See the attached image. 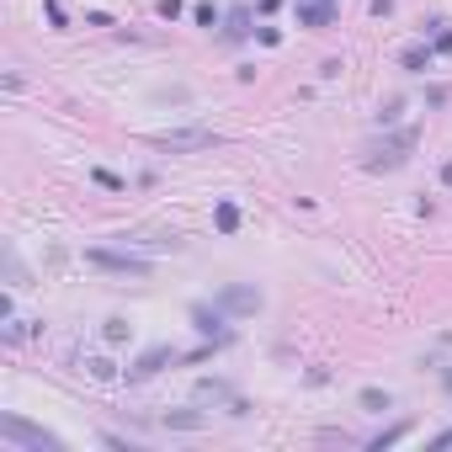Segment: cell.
Instances as JSON below:
<instances>
[{"label":"cell","instance_id":"obj_22","mask_svg":"<svg viewBox=\"0 0 452 452\" xmlns=\"http://www.w3.org/2000/svg\"><path fill=\"white\" fill-rule=\"evenodd\" d=\"M160 16H165V22H176V16H181V0H160Z\"/></svg>","mask_w":452,"mask_h":452},{"label":"cell","instance_id":"obj_23","mask_svg":"<svg viewBox=\"0 0 452 452\" xmlns=\"http://www.w3.org/2000/svg\"><path fill=\"white\" fill-rule=\"evenodd\" d=\"M437 54H452V27H441V32H437Z\"/></svg>","mask_w":452,"mask_h":452},{"label":"cell","instance_id":"obj_9","mask_svg":"<svg viewBox=\"0 0 452 452\" xmlns=\"http://www.w3.org/2000/svg\"><path fill=\"white\" fill-rule=\"evenodd\" d=\"M197 399H224V405L234 410V415H245V405H239V394L229 389V383H218V378H203V383H197Z\"/></svg>","mask_w":452,"mask_h":452},{"label":"cell","instance_id":"obj_25","mask_svg":"<svg viewBox=\"0 0 452 452\" xmlns=\"http://www.w3.org/2000/svg\"><path fill=\"white\" fill-rule=\"evenodd\" d=\"M441 181H447V187H452V160H447V165H441Z\"/></svg>","mask_w":452,"mask_h":452},{"label":"cell","instance_id":"obj_6","mask_svg":"<svg viewBox=\"0 0 452 452\" xmlns=\"http://www.w3.org/2000/svg\"><path fill=\"white\" fill-rule=\"evenodd\" d=\"M218 309L224 314H256L261 309V293H256V287H224V293H218Z\"/></svg>","mask_w":452,"mask_h":452},{"label":"cell","instance_id":"obj_18","mask_svg":"<svg viewBox=\"0 0 452 452\" xmlns=\"http://www.w3.org/2000/svg\"><path fill=\"white\" fill-rule=\"evenodd\" d=\"M101 335H107L112 346H123V341H128V320H107V325H101Z\"/></svg>","mask_w":452,"mask_h":452},{"label":"cell","instance_id":"obj_2","mask_svg":"<svg viewBox=\"0 0 452 452\" xmlns=\"http://www.w3.org/2000/svg\"><path fill=\"white\" fill-rule=\"evenodd\" d=\"M155 149H170V155H192V149H213L218 144V133L213 128H165V133H155Z\"/></svg>","mask_w":452,"mask_h":452},{"label":"cell","instance_id":"obj_16","mask_svg":"<svg viewBox=\"0 0 452 452\" xmlns=\"http://www.w3.org/2000/svg\"><path fill=\"white\" fill-rule=\"evenodd\" d=\"M85 368H91V378H96V383H112V378H118V368H112L107 357H91Z\"/></svg>","mask_w":452,"mask_h":452},{"label":"cell","instance_id":"obj_4","mask_svg":"<svg viewBox=\"0 0 452 452\" xmlns=\"http://www.w3.org/2000/svg\"><path fill=\"white\" fill-rule=\"evenodd\" d=\"M415 144H420V133H415V128L394 133L389 144H378V149H372V155H368V170H394V165H405V155H410V149H415Z\"/></svg>","mask_w":452,"mask_h":452},{"label":"cell","instance_id":"obj_11","mask_svg":"<svg viewBox=\"0 0 452 452\" xmlns=\"http://www.w3.org/2000/svg\"><path fill=\"white\" fill-rule=\"evenodd\" d=\"M213 229H218V234H234V229H239V208L234 203H218L213 208Z\"/></svg>","mask_w":452,"mask_h":452},{"label":"cell","instance_id":"obj_24","mask_svg":"<svg viewBox=\"0 0 452 452\" xmlns=\"http://www.w3.org/2000/svg\"><path fill=\"white\" fill-rule=\"evenodd\" d=\"M431 447H452V431H441V437H437V441H431Z\"/></svg>","mask_w":452,"mask_h":452},{"label":"cell","instance_id":"obj_21","mask_svg":"<svg viewBox=\"0 0 452 452\" xmlns=\"http://www.w3.org/2000/svg\"><path fill=\"white\" fill-rule=\"evenodd\" d=\"M43 6H48V22H54V27H70V16H64L59 0H43Z\"/></svg>","mask_w":452,"mask_h":452},{"label":"cell","instance_id":"obj_10","mask_svg":"<svg viewBox=\"0 0 452 452\" xmlns=\"http://www.w3.org/2000/svg\"><path fill=\"white\" fill-rule=\"evenodd\" d=\"M165 426H170V431H203V426H208V415H203V410H170Z\"/></svg>","mask_w":452,"mask_h":452},{"label":"cell","instance_id":"obj_14","mask_svg":"<svg viewBox=\"0 0 452 452\" xmlns=\"http://www.w3.org/2000/svg\"><path fill=\"white\" fill-rule=\"evenodd\" d=\"M394 405V399H389V394H383V389H362V410H372V415H383V410H389Z\"/></svg>","mask_w":452,"mask_h":452},{"label":"cell","instance_id":"obj_15","mask_svg":"<svg viewBox=\"0 0 452 452\" xmlns=\"http://www.w3.org/2000/svg\"><path fill=\"white\" fill-rule=\"evenodd\" d=\"M399 64H405V70H426V64H431V48H405Z\"/></svg>","mask_w":452,"mask_h":452},{"label":"cell","instance_id":"obj_20","mask_svg":"<svg viewBox=\"0 0 452 452\" xmlns=\"http://www.w3.org/2000/svg\"><path fill=\"white\" fill-rule=\"evenodd\" d=\"M27 335H32V325H27V320H16V325H6V341H11V346H16V341H27Z\"/></svg>","mask_w":452,"mask_h":452},{"label":"cell","instance_id":"obj_1","mask_svg":"<svg viewBox=\"0 0 452 452\" xmlns=\"http://www.w3.org/2000/svg\"><path fill=\"white\" fill-rule=\"evenodd\" d=\"M0 437H6V441H22V447H32V452H59L64 447L54 431L32 426V420H22V415H0Z\"/></svg>","mask_w":452,"mask_h":452},{"label":"cell","instance_id":"obj_7","mask_svg":"<svg viewBox=\"0 0 452 452\" xmlns=\"http://www.w3.org/2000/svg\"><path fill=\"white\" fill-rule=\"evenodd\" d=\"M298 27H330L335 22V0H293Z\"/></svg>","mask_w":452,"mask_h":452},{"label":"cell","instance_id":"obj_17","mask_svg":"<svg viewBox=\"0 0 452 452\" xmlns=\"http://www.w3.org/2000/svg\"><path fill=\"white\" fill-rule=\"evenodd\" d=\"M91 181H96V187H107V192H123V176H118V170H101V165H96Z\"/></svg>","mask_w":452,"mask_h":452},{"label":"cell","instance_id":"obj_3","mask_svg":"<svg viewBox=\"0 0 452 452\" xmlns=\"http://www.w3.org/2000/svg\"><path fill=\"white\" fill-rule=\"evenodd\" d=\"M85 261H91L96 272H118V277H149L155 272L144 256H128V250H85Z\"/></svg>","mask_w":452,"mask_h":452},{"label":"cell","instance_id":"obj_13","mask_svg":"<svg viewBox=\"0 0 452 452\" xmlns=\"http://www.w3.org/2000/svg\"><path fill=\"white\" fill-rule=\"evenodd\" d=\"M192 22L197 27H218V6L213 0H197V6H192Z\"/></svg>","mask_w":452,"mask_h":452},{"label":"cell","instance_id":"obj_19","mask_svg":"<svg viewBox=\"0 0 452 452\" xmlns=\"http://www.w3.org/2000/svg\"><path fill=\"white\" fill-rule=\"evenodd\" d=\"M405 437H410V426H394V431H383V437H372V447L383 452V447H394V441H405Z\"/></svg>","mask_w":452,"mask_h":452},{"label":"cell","instance_id":"obj_5","mask_svg":"<svg viewBox=\"0 0 452 452\" xmlns=\"http://www.w3.org/2000/svg\"><path fill=\"white\" fill-rule=\"evenodd\" d=\"M176 357H181L176 346H149V351H144V357L128 368V378H155V372L165 368V362H176Z\"/></svg>","mask_w":452,"mask_h":452},{"label":"cell","instance_id":"obj_8","mask_svg":"<svg viewBox=\"0 0 452 452\" xmlns=\"http://www.w3.org/2000/svg\"><path fill=\"white\" fill-rule=\"evenodd\" d=\"M192 325H197V330H203V335H218V341H229V330H224V309H218V303H213V309H208V303H192Z\"/></svg>","mask_w":452,"mask_h":452},{"label":"cell","instance_id":"obj_12","mask_svg":"<svg viewBox=\"0 0 452 452\" xmlns=\"http://www.w3.org/2000/svg\"><path fill=\"white\" fill-rule=\"evenodd\" d=\"M245 32H250V11H245V6H234V11H229V27H224V37H229V43H239Z\"/></svg>","mask_w":452,"mask_h":452}]
</instances>
